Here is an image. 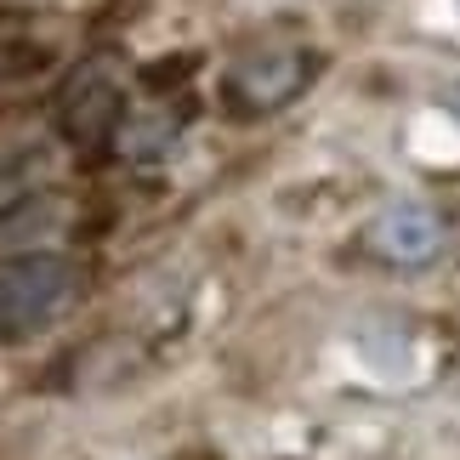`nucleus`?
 I'll list each match as a JSON object with an SVG mask.
<instances>
[{"label":"nucleus","mask_w":460,"mask_h":460,"mask_svg":"<svg viewBox=\"0 0 460 460\" xmlns=\"http://www.w3.org/2000/svg\"><path fill=\"white\" fill-rule=\"evenodd\" d=\"M63 302H68V268L58 256H29L0 273V324L6 330L46 324Z\"/></svg>","instance_id":"obj_1"},{"label":"nucleus","mask_w":460,"mask_h":460,"mask_svg":"<svg viewBox=\"0 0 460 460\" xmlns=\"http://www.w3.org/2000/svg\"><path fill=\"white\" fill-rule=\"evenodd\" d=\"M239 85L251 92L256 102H279L296 85V58H261V63H251L239 75Z\"/></svg>","instance_id":"obj_3"},{"label":"nucleus","mask_w":460,"mask_h":460,"mask_svg":"<svg viewBox=\"0 0 460 460\" xmlns=\"http://www.w3.org/2000/svg\"><path fill=\"white\" fill-rule=\"evenodd\" d=\"M449 227L432 205H386L376 222H369V251L393 268H427V261L444 256Z\"/></svg>","instance_id":"obj_2"}]
</instances>
